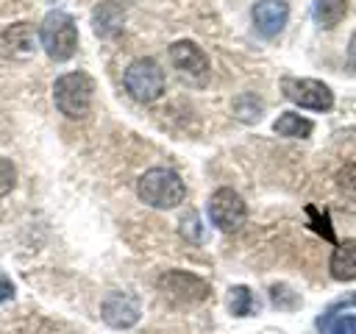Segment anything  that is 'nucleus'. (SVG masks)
Segmentation results:
<instances>
[{"label": "nucleus", "mask_w": 356, "mask_h": 334, "mask_svg": "<svg viewBox=\"0 0 356 334\" xmlns=\"http://www.w3.org/2000/svg\"><path fill=\"white\" fill-rule=\"evenodd\" d=\"M136 195L142 203L153 206V209H175L184 195H186V186L181 181V175L175 170H167V167H150L139 175L136 181Z\"/></svg>", "instance_id": "nucleus-1"}, {"label": "nucleus", "mask_w": 356, "mask_h": 334, "mask_svg": "<svg viewBox=\"0 0 356 334\" xmlns=\"http://www.w3.org/2000/svg\"><path fill=\"white\" fill-rule=\"evenodd\" d=\"M92 95H95V81L86 72H64L56 78L53 84V100L56 109L70 117V120H81L89 114L92 109Z\"/></svg>", "instance_id": "nucleus-2"}, {"label": "nucleus", "mask_w": 356, "mask_h": 334, "mask_svg": "<svg viewBox=\"0 0 356 334\" xmlns=\"http://www.w3.org/2000/svg\"><path fill=\"white\" fill-rule=\"evenodd\" d=\"M39 42L53 61H67L78 50V28L67 11H47L39 25Z\"/></svg>", "instance_id": "nucleus-3"}, {"label": "nucleus", "mask_w": 356, "mask_h": 334, "mask_svg": "<svg viewBox=\"0 0 356 334\" xmlns=\"http://www.w3.org/2000/svg\"><path fill=\"white\" fill-rule=\"evenodd\" d=\"M122 84L128 95L139 103H153L164 92V70L159 67L156 58H136L125 67Z\"/></svg>", "instance_id": "nucleus-4"}, {"label": "nucleus", "mask_w": 356, "mask_h": 334, "mask_svg": "<svg viewBox=\"0 0 356 334\" xmlns=\"http://www.w3.org/2000/svg\"><path fill=\"white\" fill-rule=\"evenodd\" d=\"M209 220L214 223V228L225 231V234H234L245 225L248 220V206L245 200L239 198L236 189L231 186H220L211 192L209 198Z\"/></svg>", "instance_id": "nucleus-5"}, {"label": "nucleus", "mask_w": 356, "mask_h": 334, "mask_svg": "<svg viewBox=\"0 0 356 334\" xmlns=\"http://www.w3.org/2000/svg\"><path fill=\"white\" fill-rule=\"evenodd\" d=\"M281 92L295 106L312 109V111H328L334 106V92L314 78H281Z\"/></svg>", "instance_id": "nucleus-6"}, {"label": "nucleus", "mask_w": 356, "mask_h": 334, "mask_svg": "<svg viewBox=\"0 0 356 334\" xmlns=\"http://www.w3.org/2000/svg\"><path fill=\"white\" fill-rule=\"evenodd\" d=\"M159 289L167 298L181 301V303H200L211 292L209 281H203L200 276L186 273V270H167V273H161L159 276Z\"/></svg>", "instance_id": "nucleus-7"}, {"label": "nucleus", "mask_w": 356, "mask_h": 334, "mask_svg": "<svg viewBox=\"0 0 356 334\" xmlns=\"http://www.w3.org/2000/svg\"><path fill=\"white\" fill-rule=\"evenodd\" d=\"M142 315V306H139V298L134 292H108L100 303V317L106 326L111 328H131Z\"/></svg>", "instance_id": "nucleus-8"}, {"label": "nucleus", "mask_w": 356, "mask_h": 334, "mask_svg": "<svg viewBox=\"0 0 356 334\" xmlns=\"http://www.w3.org/2000/svg\"><path fill=\"white\" fill-rule=\"evenodd\" d=\"M170 61L186 78H203L209 72V56L189 39H178L170 45Z\"/></svg>", "instance_id": "nucleus-9"}, {"label": "nucleus", "mask_w": 356, "mask_h": 334, "mask_svg": "<svg viewBox=\"0 0 356 334\" xmlns=\"http://www.w3.org/2000/svg\"><path fill=\"white\" fill-rule=\"evenodd\" d=\"M286 19H289V6H286V0H259V3L253 6V25H256V31H259L261 36H267V39L278 36V33L284 31Z\"/></svg>", "instance_id": "nucleus-10"}, {"label": "nucleus", "mask_w": 356, "mask_h": 334, "mask_svg": "<svg viewBox=\"0 0 356 334\" xmlns=\"http://www.w3.org/2000/svg\"><path fill=\"white\" fill-rule=\"evenodd\" d=\"M3 47L8 56H31L33 45H36V33L31 22H17L11 28H6V33L0 36Z\"/></svg>", "instance_id": "nucleus-11"}, {"label": "nucleus", "mask_w": 356, "mask_h": 334, "mask_svg": "<svg viewBox=\"0 0 356 334\" xmlns=\"http://www.w3.org/2000/svg\"><path fill=\"white\" fill-rule=\"evenodd\" d=\"M331 276L337 281H353L356 278V239L337 242L331 253Z\"/></svg>", "instance_id": "nucleus-12"}, {"label": "nucleus", "mask_w": 356, "mask_h": 334, "mask_svg": "<svg viewBox=\"0 0 356 334\" xmlns=\"http://www.w3.org/2000/svg\"><path fill=\"white\" fill-rule=\"evenodd\" d=\"M273 131L281 134V136H298V139H306V136L314 131V122L306 120V117L298 114V111H284V114L273 122Z\"/></svg>", "instance_id": "nucleus-13"}, {"label": "nucleus", "mask_w": 356, "mask_h": 334, "mask_svg": "<svg viewBox=\"0 0 356 334\" xmlns=\"http://www.w3.org/2000/svg\"><path fill=\"white\" fill-rule=\"evenodd\" d=\"M348 14V0H314V22L320 28H334Z\"/></svg>", "instance_id": "nucleus-14"}, {"label": "nucleus", "mask_w": 356, "mask_h": 334, "mask_svg": "<svg viewBox=\"0 0 356 334\" xmlns=\"http://www.w3.org/2000/svg\"><path fill=\"white\" fill-rule=\"evenodd\" d=\"M225 303H228V312H231L234 317L253 315V306H256L253 292H250V287H245V284L231 287V289H228V295H225Z\"/></svg>", "instance_id": "nucleus-15"}, {"label": "nucleus", "mask_w": 356, "mask_h": 334, "mask_svg": "<svg viewBox=\"0 0 356 334\" xmlns=\"http://www.w3.org/2000/svg\"><path fill=\"white\" fill-rule=\"evenodd\" d=\"M317 328L320 334H356V315L325 312L323 317H317Z\"/></svg>", "instance_id": "nucleus-16"}, {"label": "nucleus", "mask_w": 356, "mask_h": 334, "mask_svg": "<svg viewBox=\"0 0 356 334\" xmlns=\"http://www.w3.org/2000/svg\"><path fill=\"white\" fill-rule=\"evenodd\" d=\"M234 114L242 122H256V120H261V100L256 95H239L234 100Z\"/></svg>", "instance_id": "nucleus-17"}, {"label": "nucleus", "mask_w": 356, "mask_h": 334, "mask_svg": "<svg viewBox=\"0 0 356 334\" xmlns=\"http://www.w3.org/2000/svg\"><path fill=\"white\" fill-rule=\"evenodd\" d=\"M17 186V167L11 159L0 156V198H6Z\"/></svg>", "instance_id": "nucleus-18"}, {"label": "nucleus", "mask_w": 356, "mask_h": 334, "mask_svg": "<svg viewBox=\"0 0 356 334\" xmlns=\"http://www.w3.org/2000/svg\"><path fill=\"white\" fill-rule=\"evenodd\" d=\"M306 212H309V217H312V223H309V225H312L320 237H325V239H331V242H334V231H331V225H328V217H325L323 212H317L314 206H309Z\"/></svg>", "instance_id": "nucleus-19"}, {"label": "nucleus", "mask_w": 356, "mask_h": 334, "mask_svg": "<svg viewBox=\"0 0 356 334\" xmlns=\"http://www.w3.org/2000/svg\"><path fill=\"white\" fill-rule=\"evenodd\" d=\"M181 234H184L186 239H192V242H197V239H200V223H197V212H186V214L181 217Z\"/></svg>", "instance_id": "nucleus-20"}, {"label": "nucleus", "mask_w": 356, "mask_h": 334, "mask_svg": "<svg viewBox=\"0 0 356 334\" xmlns=\"http://www.w3.org/2000/svg\"><path fill=\"white\" fill-rule=\"evenodd\" d=\"M337 178H339V186H342L348 195H353V198H356V164H348V167H342Z\"/></svg>", "instance_id": "nucleus-21"}, {"label": "nucleus", "mask_w": 356, "mask_h": 334, "mask_svg": "<svg viewBox=\"0 0 356 334\" xmlns=\"http://www.w3.org/2000/svg\"><path fill=\"white\" fill-rule=\"evenodd\" d=\"M270 298H273V303L275 306H292L298 298L295 295H289L286 292V287H281V284H275V287H270Z\"/></svg>", "instance_id": "nucleus-22"}, {"label": "nucleus", "mask_w": 356, "mask_h": 334, "mask_svg": "<svg viewBox=\"0 0 356 334\" xmlns=\"http://www.w3.org/2000/svg\"><path fill=\"white\" fill-rule=\"evenodd\" d=\"M14 281L6 276V273H0V303H6V301H11L14 298Z\"/></svg>", "instance_id": "nucleus-23"}, {"label": "nucleus", "mask_w": 356, "mask_h": 334, "mask_svg": "<svg viewBox=\"0 0 356 334\" xmlns=\"http://www.w3.org/2000/svg\"><path fill=\"white\" fill-rule=\"evenodd\" d=\"M348 64H350V70L356 72V31H353V36H350V42H348Z\"/></svg>", "instance_id": "nucleus-24"}]
</instances>
